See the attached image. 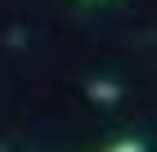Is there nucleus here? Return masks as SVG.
Here are the masks:
<instances>
[{"label": "nucleus", "instance_id": "1", "mask_svg": "<svg viewBox=\"0 0 157 152\" xmlns=\"http://www.w3.org/2000/svg\"><path fill=\"white\" fill-rule=\"evenodd\" d=\"M90 98L94 103H117V85L112 81H90Z\"/></svg>", "mask_w": 157, "mask_h": 152}, {"label": "nucleus", "instance_id": "2", "mask_svg": "<svg viewBox=\"0 0 157 152\" xmlns=\"http://www.w3.org/2000/svg\"><path fill=\"white\" fill-rule=\"evenodd\" d=\"M103 152H144V143L139 139H121V143H112V148H103Z\"/></svg>", "mask_w": 157, "mask_h": 152}]
</instances>
